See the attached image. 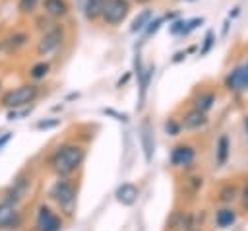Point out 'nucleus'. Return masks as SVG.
<instances>
[{"label": "nucleus", "mask_w": 248, "mask_h": 231, "mask_svg": "<svg viewBox=\"0 0 248 231\" xmlns=\"http://www.w3.org/2000/svg\"><path fill=\"white\" fill-rule=\"evenodd\" d=\"M85 159V149L78 144H64L60 146L48 159V165L50 169L60 175V177H66V175H72L74 171L79 169V165L83 163Z\"/></svg>", "instance_id": "1"}, {"label": "nucleus", "mask_w": 248, "mask_h": 231, "mask_svg": "<svg viewBox=\"0 0 248 231\" xmlns=\"http://www.w3.org/2000/svg\"><path fill=\"white\" fill-rule=\"evenodd\" d=\"M39 95V85L35 83H21L16 89H10L8 93H4L2 97V105L8 109H21L27 107L29 103H33Z\"/></svg>", "instance_id": "2"}, {"label": "nucleus", "mask_w": 248, "mask_h": 231, "mask_svg": "<svg viewBox=\"0 0 248 231\" xmlns=\"http://www.w3.org/2000/svg\"><path fill=\"white\" fill-rule=\"evenodd\" d=\"M76 194H78L76 184H74L72 181H68V179H60V181H56V182L52 184L50 192H48V196H50V198H52L64 212H68V214L74 212V206H76Z\"/></svg>", "instance_id": "3"}, {"label": "nucleus", "mask_w": 248, "mask_h": 231, "mask_svg": "<svg viewBox=\"0 0 248 231\" xmlns=\"http://www.w3.org/2000/svg\"><path fill=\"white\" fill-rule=\"evenodd\" d=\"M64 43V27L60 23H52L50 27H46L37 43V54L39 56H48L52 52H56Z\"/></svg>", "instance_id": "4"}, {"label": "nucleus", "mask_w": 248, "mask_h": 231, "mask_svg": "<svg viewBox=\"0 0 248 231\" xmlns=\"http://www.w3.org/2000/svg\"><path fill=\"white\" fill-rule=\"evenodd\" d=\"M130 10H132V2L130 0H105L101 19H103L105 25L116 27L130 16Z\"/></svg>", "instance_id": "5"}, {"label": "nucleus", "mask_w": 248, "mask_h": 231, "mask_svg": "<svg viewBox=\"0 0 248 231\" xmlns=\"http://www.w3.org/2000/svg\"><path fill=\"white\" fill-rule=\"evenodd\" d=\"M223 85L231 93H244L248 91V60L234 66L223 80Z\"/></svg>", "instance_id": "6"}, {"label": "nucleus", "mask_w": 248, "mask_h": 231, "mask_svg": "<svg viewBox=\"0 0 248 231\" xmlns=\"http://www.w3.org/2000/svg\"><path fill=\"white\" fill-rule=\"evenodd\" d=\"M169 161L174 169H188L196 161V148L192 144H176L170 149Z\"/></svg>", "instance_id": "7"}, {"label": "nucleus", "mask_w": 248, "mask_h": 231, "mask_svg": "<svg viewBox=\"0 0 248 231\" xmlns=\"http://www.w3.org/2000/svg\"><path fill=\"white\" fill-rule=\"evenodd\" d=\"M35 227H37V231H60L62 229V219L48 206H39Z\"/></svg>", "instance_id": "8"}, {"label": "nucleus", "mask_w": 248, "mask_h": 231, "mask_svg": "<svg viewBox=\"0 0 248 231\" xmlns=\"http://www.w3.org/2000/svg\"><path fill=\"white\" fill-rule=\"evenodd\" d=\"M207 124V113H203V111H200V109H196V107H192V109H188L184 115H182V118H180V126H182V130H200V128H203Z\"/></svg>", "instance_id": "9"}, {"label": "nucleus", "mask_w": 248, "mask_h": 231, "mask_svg": "<svg viewBox=\"0 0 248 231\" xmlns=\"http://www.w3.org/2000/svg\"><path fill=\"white\" fill-rule=\"evenodd\" d=\"M41 6L50 19H64L70 14V4L66 0H41Z\"/></svg>", "instance_id": "10"}, {"label": "nucleus", "mask_w": 248, "mask_h": 231, "mask_svg": "<svg viewBox=\"0 0 248 231\" xmlns=\"http://www.w3.org/2000/svg\"><path fill=\"white\" fill-rule=\"evenodd\" d=\"M19 223V214L14 204L2 200L0 202V229H12Z\"/></svg>", "instance_id": "11"}, {"label": "nucleus", "mask_w": 248, "mask_h": 231, "mask_svg": "<svg viewBox=\"0 0 248 231\" xmlns=\"http://www.w3.org/2000/svg\"><path fill=\"white\" fill-rule=\"evenodd\" d=\"M138 194H140V190H138V186L132 184V182L120 184V186L116 188V192H114L116 200H118L122 206H132V204L138 200Z\"/></svg>", "instance_id": "12"}, {"label": "nucleus", "mask_w": 248, "mask_h": 231, "mask_svg": "<svg viewBox=\"0 0 248 231\" xmlns=\"http://www.w3.org/2000/svg\"><path fill=\"white\" fill-rule=\"evenodd\" d=\"M27 41H29V35H27L25 31H16V33H12L10 37H6V39L2 41L0 49L6 50V52H16V50H19L21 47H25Z\"/></svg>", "instance_id": "13"}, {"label": "nucleus", "mask_w": 248, "mask_h": 231, "mask_svg": "<svg viewBox=\"0 0 248 231\" xmlns=\"http://www.w3.org/2000/svg\"><path fill=\"white\" fill-rule=\"evenodd\" d=\"M213 221L219 229H227L231 225H234L236 221V212L231 208V206H223L219 210H215V215H213Z\"/></svg>", "instance_id": "14"}, {"label": "nucleus", "mask_w": 248, "mask_h": 231, "mask_svg": "<svg viewBox=\"0 0 248 231\" xmlns=\"http://www.w3.org/2000/svg\"><path fill=\"white\" fill-rule=\"evenodd\" d=\"M215 101H217L215 91H211V89H203V91H200V93L194 97L192 107H196V109H200V111H203V113H209V111L213 109Z\"/></svg>", "instance_id": "15"}, {"label": "nucleus", "mask_w": 248, "mask_h": 231, "mask_svg": "<svg viewBox=\"0 0 248 231\" xmlns=\"http://www.w3.org/2000/svg\"><path fill=\"white\" fill-rule=\"evenodd\" d=\"M229 155H231V140H229L227 134H221L217 144H215V163H217V167H223L227 163Z\"/></svg>", "instance_id": "16"}, {"label": "nucleus", "mask_w": 248, "mask_h": 231, "mask_svg": "<svg viewBox=\"0 0 248 231\" xmlns=\"http://www.w3.org/2000/svg\"><path fill=\"white\" fill-rule=\"evenodd\" d=\"M105 0H85L83 2V16L87 21H99L103 16Z\"/></svg>", "instance_id": "17"}, {"label": "nucleus", "mask_w": 248, "mask_h": 231, "mask_svg": "<svg viewBox=\"0 0 248 231\" xmlns=\"http://www.w3.org/2000/svg\"><path fill=\"white\" fill-rule=\"evenodd\" d=\"M140 132H141L140 138H141V146H143V151H145V159L149 161L151 155H153V134H151L149 120H143V122H141Z\"/></svg>", "instance_id": "18"}, {"label": "nucleus", "mask_w": 248, "mask_h": 231, "mask_svg": "<svg viewBox=\"0 0 248 231\" xmlns=\"http://www.w3.org/2000/svg\"><path fill=\"white\" fill-rule=\"evenodd\" d=\"M153 72H155V66H147V68H143V72L138 76V80H140V107H141L143 101H145V93H147L149 82H151V78H153Z\"/></svg>", "instance_id": "19"}, {"label": "nucleus", "mask_w": 248, "mask_h": 231, "mask_svg": "<svg viewBox=\"0 0 248 231\" xmlns=\"http://www.w3.org/2000/svg\"><path fill=\"white\" fill-rule=\"evenodd\" d=\"M151 17H153V10H141V12L134 17V21H132V25H130V31H132V33L143 31L145 25H147V21H149Z\"/></svg>", "instance_id": "20"}, {"label": "nucleus", "mask_w": 248, "mask_h": 231, "mask_svg": "<svg viewBox=\"0 0 248 231\" xmlns=\"http://www.w3.org/2000/svg\"><path fill=\"white\" fill-rule=\"evenodd\" d=\"M48 72H50V62H46V60L35 62V64L29 68V76H31L33 80H45V78L48 76Z\"/></svg>", "instance_id": "21"}, {"label": "nucleus", "mask_w": 248, "mask_h": 231, "mask_svg": "<svg viewBox=\"0 0 248 231\" xmlns=\"http://www.w3.org/2000/svg\"><path fill=\"white\" fill-rule=\"evenodd\" d=\"M236 198H238V190H236L234 184H225V186L219 190V194H217V200L223 202V204H231V202H234Z\"/></svg>", "instance_id": "22"}, {"label": "nucleus", "mask_w": 248, "mask_h": 231, "mask_svg": "<svg viewBox=\"0 0 248 231\" xmlns=\"http://www.w3.org/2000/svg\"><path fill=\"white\" fill-rule=\"evenodd\" d=\"M39 4H41V0H17V12L21 16H31Z\"/></svg>", "instance_id": "23"}, {"label": "nucleus", "mask_w": 248, "mask_h": 231, "mask_svg": "<svg viewBox=\"0 0 248 231\" xmlns=\"http://www.w3.org/2000/svg\"><path fill=\"white\" fill-rule=\"evenodd\" d=\"M215 47V33L213 31H207L203 41H202V47H200V56H205L211 49Z\"/></svg>", "instance_id": "24"}, {"label": "nucleus", "mask_w": 248, "mask_h": 231, "mask_svg": "<svg viewBox=\"0 0 248 231\" xmlns=\"http://www.w3.org/2000/svg\"><path fill=\"white\" fill-rule=\"evenodd\" d=\"M161 25H163V17H151V19L147 21L145 29H143L145 37H151V35H155V33L159 31V27H161Z\"/></svg>", "instance_id": "25"}, {"label": "nucleus", "mask_w": 248, "mask_h": 231, "mask_svg": "<svg viewBox=\"0 0 248 231\" xmlns=\"http://www.w3.org/2000/svg\"><path fill=\"white\" fill-rule=\"evenodd\" d=\"M165 132H167L169 136H178V134L182 132L180 120H176V118H167V122H165Z\"/></svg>", "instance_id": "26"}, {"label": "nucleus", "mask_w": 248, "mask_h": 231, "mask_svg": "<svg viewBox=\"0 0 248 231\" xmlns=\"http://www.w3.org/2000/svg\"><path fill=\"white\" fill-rule=\"evenodd\" d=\"M202 23H203V17H194V19H188V21H186V25H184V31H182V35H180V37L190 35V33H192L194 29H198Z\"/></svg>", "instance_id": "27"}, {"label": "nucleus", "mask_w": 248, "mask_h": 231, "mask_svg": "<svg viewBox=\"0 0 248 231\" xmlns=\"http://www.w3.org/2000/svg\"><path fill=\"white\" fill-rule=\"evenodd\" d=\"M238 200H240V210L248 214V179H246V182H244L242 190L238 192Z\"/></svg>", "instance_id": "28"}, {"label": "nucleus", "mask_w": 248, "mask_h": 231, "mask_svg": "<svg viewBox=\"0 0 248 231\" xmlns=\"http://www.w3.org/2000/svg\"><path fill=\"white\" fill-rule=\"evenodd\" d=\"M184 25H186V19H174V21L169 25V33H170V35H182Z\"/></svg>", "instance_id": "29"}, {"label": "nucleus", "mask_w": 248, "mask_h": 231, "mask_svg": "<svg viewBox=\"0 0 248 231\" xmlns=\"http://www.w3.org/2000/svg\"><path fill=\"white\" fill-rule=\"evenodd\" d=\"M58 124V120H41V122H37V128H52V126H56Z\"/></svg>", "instance_id": "30"}, {"label": "nucleus", "mask_w": 248, "mask_h": 231, "mask_svg": "<svg viewBox=\"0 0 248 231\" xmlns=\"http://www.w3.org/2000/svg\"><path fill=\"white\" fill-rule=\"evenodd\" d=\"M103 113H105V115H112V116H116L118 120H128V118H126V115H118V113H114L112 109H105Z\"/></svg>", "instance_id": "31"}, {"label": "nucleus", "mask_w": 248, "mask_h": 231, "mask_svg": "<svg viewBox=\"0 0 248 231\" xmlns=\"http://www.w3.org/2000/svg\"><path fill=\"white\" fill-rule=\"evenodd\" d=\"M184 58H186V50H180V52H176V54H174L172 62H180V60H184Z\"/></svg>", "instance_id": "32"}, {"label": "nucleus", "mask_w": 248, "mask_h": 231, "mask_svg": "<svg viewBox=\"0 0 248 231\" xmlns=\"http://www.w3.org/2000/svg\"><path fill=\"white\" fill-rule=\"evenodd\" d=\"M10 138H12V134H10V132H6V134L0 138V148H4V146L10 142Z\"/></svg>", "instance_id": "33"}, {"label": "nucleus", "mask_w": 248, "mask_h": 231, "mask_svg": "<svg viewBox=\"0 0 248 231\" xmlns=\"http://www.w3.org/2000/svg\"><path fill=\"white\" fill-rule=\"evenodd\" d=\"M229 25H231V19H229V17H227V19H225V21H223V31H221V33H223V35H227V33H229Z\"/></svg>", "instance_id": "34"}, {"label": "nucleus", "mask_w": 248, "mask_h": 231, "mask_svg": "<svg viewBox=\"0 0 248 231\" xmlns=\"http://www.w3.org/2000/svg\"><path fill=\"white\" fill-rule=\"evenodd\" d=\"M240 14V8L236 6V8H232V12H229V19H232V17H236Z\"/></svg>", "instance_id": "35"}, {"label": "nucleus", "mask_w": 248, "mask_h": 231, "mask_svg": "<svg viewBox=\"0 0 248 231\" xmlns=\"http://www.w3.org/2000/svg\"><path fill=\"white\" fill-rule=\"evenodd\" d=\"M128 80H130V74H126V76H124V78H120V80H118V83H116V85H118V87H122V85H124V83H126V82H128Z\"/></svg>", "instance_id": "36"}, {"label": "nucleus", "mask_w": 248, "mask_h": 231, "mask_svg": "<svg viewBox=\"0 0 248 231\" xmlns=\"http://www.w3.org/2000/svg\"><path fill=\"white\" fill-rule=\"evenodd\" d=\"M130 2H136V4H140V6H145V4H149L151 0H130Z\"/></svg>", "instance_id": "37"}, {"label": "nucleus", "mask_w": 248, "mask_h": 231, "mask_svg": "<svg viewBox=\"0 0 248 231\" xmlns=\"http://www.w3.org/2000/svg\"><path fill=\"white\" fill-rule=\"evenodd\" d=\"M244 132H246V138H248V116H244Z\"/></svg>", "instance_id": "38"}, {"label": "nucleus", "mask_w": 248, "mask_h": 231, "mask_svg": "<svg viewBox=\"0 0 248 231\" xmlns=\"http://www.w3.org/2000/svg\"><path fill=\"white\" fill-rule=\"evenodd\" d=\"M186 231H200V229H186Z\"/></svg>", "instance_id": "39"}, {"label": "nucleus", "mask_w": 248, "mask_h": 231, "mask_svg": "<svg viewBox=\"0 0 248 231\" xmlns=\"http://www.w3.org/2000/svg\"><path fill=\"white\" fill-rule=\"evenodd\" d=\"M184 2H192V0H184Z\"/></svg>", "instance_id": "40"}]
</instances>
